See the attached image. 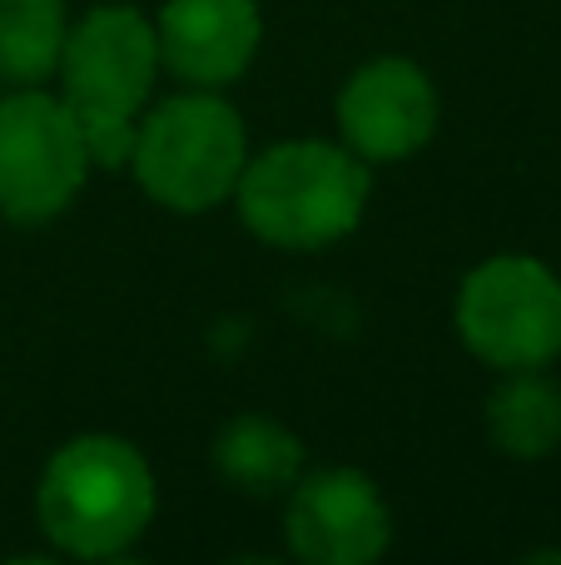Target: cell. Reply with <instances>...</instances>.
<instances>
[{"instance_id":"cell-9","label":"cell","mask_w":561,"mask_h":565,"mask_svg":"<svg viewBox=\"0 0 561 565\" xmlns=\"http://www.w3.org/2000/svg\"><path fill=\"white\" fill-rule=\"evenodd\" d=\"M258 35L264 25H258L254 0H169L155 25L159 65L199 89L244 75Z\"/></svg>"},{"instance_id":"cell-5","label":"cell","mask_w":561,"mask_h":565,"mask_svg":"<svg viewBox=\"0 0 561 565\" xmlns=\"http://www.w3.org/2000/svg\"><path fill=\"white\" fill-rule=\"evenodd\" d=\"M85 139L65 99L20 89L0 99V214L10 224H50L85 184Z\"/></svg>"},{"instance_id":"cell-2","label":"cell","mask_w":561,"mask_h":565,"mask_svg":"<svg viewBox=\"0 0 561 565\" xmlns=\"http://www.w3.org/2000/svg\"><path fill=\"white\" fill-rule=\"evenodd\" d=\"M368 189L373 179L353 149L324 145V139H294V145H274L254 164H244L234 199L248 234H258L264 244L324 248L358 228Z\"/></svg>"},{"instance_id":"cell-10","label":"cell","mask_w":561,"mask_h":565,"mask_svg":"<svg viewBox=\"0 0 561 565\" xmlns=\"http://www.w3.org/2000/svg\"><path fill=\"white\" fill-rule=\"evenodd\" d=\"M214 467L244 497H278L304 477V447L268 417H234L214 441Z\"/></svg>"},{"instance_id":"cell-11","label":"cell","mask_w":561,"mask_h":565,"mask_svg":"<svg viewBox=\"0 0 561 565\" xmlns=\"http://www.w3.org/2000/svg\"><path fill=\"white\" fill-rule=\"evenodd\" d=\"M487 431L507 457L537 461L561 447V387L537 367L507 372V382L487 402Z\"/></svg>"},{"instance_id":"cell-12","label":"cell","mask_w":561,"mask_h":565,"mask_svg":"<svg viewBox=\"0 0 561 565\" xmlns=\"http://www.w3.org/2000/svg\"><path fill=\"white\" fill-rule=\"evenodd\" d=\"M65 50V0H0V79L40 85Z\"/></svg>"},{"instance_id":"cell-8","label":"cell","mask_w":561,"mask_h":565,"mask_svg":"<svg viewBox=\"0 0 561 565\" xmlns=\"http://www.w3.org/2000/svg\"><path fill=\"white\" fill-rule=\"evenodd\" d=\"M338 129L358 159H407L433 139L437 95L413 60L383 55L363 65L338 95Z\"/></svg>"},{"instance_id":"cell-4","label":"cell","mask_w":561,"mask_h":565,"mask_svg":"<svg viewBox=\"0 0 561 565\" xmlns=\"http://www.w3.org/2000/svg\"><path fill=\"white\" fill-rule=\"evenodd\" d=\"M457 332L487 367H547L561 352V282L537 258H487L463 278Z\"/></svg>"},{"instance_id":"cell-3","label":"cell","mask_w":561,"mask_h":565,"mask_svg":"<svg viewBox=\"0 0 561 565\" xmlns=\"http://www.w3.org/2000/svg\"><path fill=\"white\" fill-rule=\"evenodd\" d=\"M129 164L149 199H159L174 214H204L234 194L248 164L244 119L229 99L204 95V89L169 95L135 129Z\"/></svg>"},{"instance_id":"cell-6","label":"cell","mask_w":561,"mask_h":565,"mask_svg":"<svg viewBox=\"0 0 561 565\" xmlns=\"http://www.w3.org/2000/svg\"><path fill=\"white\" fill-rule=\"evenodd\" d=\"M55 70L65 75V105L80 129L135 125V109L149 99L159 75L155 25L129 6H99L65 30Z\"/></svg>"},{"instance_id":"cell-1","label":"cell","mask_w":561,"mask_h":565,"mask_svg":"<svg viewBox=\"0 0 561 565\" xmlns=\"http://www.w3.org/2000/svg\"><path fill=\"white\" fill-rule=\"evenodd\" d=\"M40 531L65 556H125L155 516L149 461L119 437H75L50 457L35 491Z\"/></svg>"},{"instance_id":"cell-7","label":"cell","mask_w":561,"mask_h":565,"mask_svg":"<svg viewBox=\"0 0 561 565\" xmlns=\"http://www.w3.org/2000/svg\"><path fill=\"white\" fill-rule=\"evenodd\" d=\"M288 551L308 565H368L388 551L393 521L363 471L328 467L288 487Z\"/></svg>"}]
</instances>
